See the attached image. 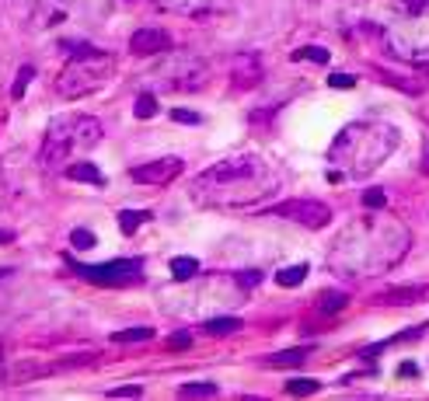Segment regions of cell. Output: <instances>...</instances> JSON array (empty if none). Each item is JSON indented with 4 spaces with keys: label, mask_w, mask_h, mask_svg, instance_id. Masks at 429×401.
<instances>
[{
    "label": "cell",
    "mask_w": 429,
    "mask_h": 401,
    "mask_svg": "<svg viewBox=\"0 0 429 401\" xmlns=\"http://www.w3.org/2000/svg\"><path fill=\"white\" fill-rule=\"evenodd\" d=\"M112 0H39L32 11V28L35 32H56L67 25H98L105 18Z\"/></svg>",
    "instance_id": "7"
},
{
    "label": "cell",
    "mask_w": 429,
    "mask_h": 401,
    "mask_svg": "<svg viewBox=\"0 0 429 401\" xmlns=\"http://www.w3.org/2000/svg\"><path fill=\"white\" fill-rule=\"evenodd\" d=\"M32 77H35V70H32V67H21V70H18V80H14V87H11V94H14V98H21V94H25V87L32 84Z\"/></svg>",
    "instance_id": "28"
},
{
    "label": "cell",
    "mask_w": 429,
    "mask_h": 401,
    "mask_svg": "<svg viewBox=\"0 0 429 401\" xmlns=\"http://www.w3.org/2000/svg\"><path fill=\"white\" fill-rule=\"evenodd\" d=\"M307 273H311L307 265H290V269H279V273H276V282H279V286H301V282L307 280Z\"/></svg>",
    "instance_id": "20"
},
{
    "label": "cell",
    "mask_w": 429,
    "mask_h": 401,
    "mask_svg": "<svg viewBox=\"0 0 429 401\" xmlns=\"http://www.w3.org/2000/svg\"><path fill=\"white\" fill-rule=\"evenodd\" d=\"M182 398H216V384L210 380H196V384H182L178 388Z\"/></svg>",
    "instance_id": "17"
},
{
    "label": "cell",
    "mask_w": 429,
    "mask_h": 401,
    "mask_svg": "<svg viewBox=\"0 0 429 401\" xmlns=\"http://www.w3.org/2000/svg\"><path fill=\"white\" fill-rule=\"evenodd\" d=\"M279 189V171L252 150L227 154L192 182V202L206 209H241L269 199Z\"/></svg>",
    "instance_id": "1"
},
{
    "label": "cell",
    "mask_w": 429,
    "mask_h": 401,
    "mask_svg": "<svg viewBox=\"0 0 429 401\" xmlns=\"http://www.w3.org/2000/svg\"><path fill=\"white\" fill-rule=\"evenodd\" d=\"M0 189H4V178H0Z\"/></svg>",
    "instance_id": "38"
},
{
    "label": "cell",
    "mask_w": 429,
    "mask_h": 401,
    "mask_svg": "<svg viewBox=\"0 0 429 401\" xmlns=\"http://www.w3.org/2000/svg\"><path fill=\"white\" fill-rule=\"evenodd\" d=\"M182 171H185L182 158H157V160H147V164L129 167V178L140 182V185H168Z\"/></svg>",
    "instance_id": "10"
},
{
    "label": "cell",
    "mask_w": 429,
    "mask_h": 401,
    "mask_svg": "<svg viewBox=\"0 0 429 401\" xmlns=\"http://www.w3.org/2000/svg\"><path fill=\"white\" fill-rule=\"evenodd\" d=\"M4 324H7V314H0V331H4Z\"/></svg>",
    "instance_id": "36"
},
{
    "label": "cell",
    "mask_w": 429,
    "mask_h": 401,
    "mask_svg": "<svg viewBox=\"0 0 429 401\" xmlns=\"http://www.w3.org/2000/svg\"><path fill=\"white\" fill-rule=\"evenodd\" d=\"M398 147V129L387 122H349L342 133L332 140L328 160L335 167H342V178H363L370 171H377L391 150Z\"/></svg>",
    "instance_id": "3"
},
{
    "label": "cell",
    "mask_w": 429,
    "mask_h": 401,
    "mask_svg": "<svg viewBox=\"0 0 429 401\" xmlns=\"http://www.w3.org/2000/svg\"><path fill=\"white\" fill-rule=\"evenodd\" d=\"M269 216L294 220V224H303V227H314V231H318V227H328L332 209L318 199H286V202H279V206H272Z\"/></svg>",
    "instance_id": "9"
},
{
    "label": "cell",
    "mask_w": 429,
    "mask_h": 401,
    "mask_svg": "<svg viewBox=\"0 0 429 401\" xmlns=\"http://www.w3.org/2000/svg\"><path fill=\"white\" fill-rule=\"evenodd\" d=\"M147 80L157 87V91H172V94H192V91H203L210 84V67L206 60L192 56V53H172L147 74Z\"/></svg>",
    "instance_id": "6"
},
{
    "label": "cell",
    "mask_w": 429,
    "mask_h": 401,
    "mask_svg": "<svg viewBox=\"0 0 429 401\" xmlns=\"http://www.w3.org/2000/svg\"><path fill=\"white\" fill-rule=\"evenodd\" d=\"M258 80H262V67H258L255 56H234V84L238 87H255Z\"/></svg>",
    "instance_id": "12"
},
{
    "label": "cell",
    "mask_w": 429,
    "mask_h": 401,
    "mask_svg": "<svg viewBox=\"0 0 429 401\" xmlns=\"http://www.w3.org/2000/svg\"><path fill=\"white\" fill-rule=\"evenodd\" d=\"M245 324H241V318H213L206 321V331L210 335H234V331H241Z\"/></svg>",
    "instance_id": "21"
},
{
    "label": "cell",
    "mask_w": 429,
    "mask_h": 401,
    "mask_svg": "<svg viewBox=\"0 0 429 401\" xmlns=\"http://www.w3.org/2000/svg\"><path fill=\"white\" fill-rule=\"evenodd\" d=\"M101 143V122L94 116H60V119L49 122L43 140V167H63V160H70L74 154H84V150H94Z\"/></svg>",
    "instance_id": "4"
},
{
    "label": "cell",
    "mask_w": 429,
    "mask_h": 401,
    "mask_svg": "<svg viewBox=\"0 0 429 401\" xmlns=\"http://www.w3.org/2000/svg\"><path fill=\"white\" fill-rule=\"evenodd\" d=\"M294 60H314V63H321V67H325L332 56H328V49H321V45H303V49L294 53Z\"/></svg>",
    "instance_id": "25"
},
{
    "label": "cell",
    "mask_w": 429,
    "mask_h": 401,
    "mask_svg": "<svg viewBox=\"0 0 429 401\" xmlns=\"http://www.w3.org/2000/svg\"><path fill=\"white\" fill-rule=\"evenodd\" d=\"M147 220H150L147 209H123V213H119V231L129 238V234H136V227L147 224Z\"/></svg>",
    "instance_id": "15"
},
{
    "label": "cell",
    "mask_w": 429,
    "mask_h": 401,
    "mask_svg": "<svg viewBox=\"0 0 429 401\" xmlns=\"http://www.w3.org/2000/svg\"><path fill=\"white\" fill-rule=\"evenodd\" d=\"M150 335H154V328L140 324V328H126V331H116V335H112V342H147Z\"/></svg>",
    "instance_id": "23"
},
{
    "label": "cell",
    "mask_w": 429,
    "mask_h": 401,
    "mask_svg": "<svg viewBox=\"0 0 429 401\" xmlns=\"http://www.w3.org/2000/svg\"><path fill=\"white\" fill-rule=\"evenodd\" d=\"M172 119L174 122H185V126H199V116H196V112H185V109H174Z\"/></svg>",
    "instance_id": "33"
},
{
    "label": "cell",
    "mask_w": 429,
    "mask_h": 401,
    "mask_svg": "<svg viewBox=\"0 0 429 401\" xmlns=\"http://www.w3.org/2000/svg\"><path fill=\"white\" fill-rule=\"evenodd\" d=\"M116 77V56L105 53V49H77L67 67L60 70L56 77V94L67 98V101H77V98H87L94 91H101L108 80Z\"/></svg>",
    "instance_id": "5"
},
{
    "label": "cell",
    "mask_w": 429,
    "mask_h": 401,
    "mask_svg": "<svg viewBox=\"0 0 429 401\" xmlns=\"http://www.w3.org/2000/svg\"><path fill=\"white\" fill-rule=\"evenodd\" d=\"M238 282H241L245 290H252V286L262 282V273H258V269H245V273H238Z\"/></svg>",
    "instance_id": "31"
},
{
    "label": "cell",
    "mask_w": 429,
    "mask_h": 401,
    "mask_svg": "<svg viewBox=\"0 0 429 401\" xmlns=\"http://www.w3.org/2000/svg\"><path fill=\"white\" fill-rule=\"evenodd\" d=\"M67 175H70L74 182H87V185H98V189L105 185L101 171H98V167H94L91 160H84V164H70V167H67Z\"/></svg>",
    "instance_id": "14"
},
{
    "label": "cell",
    "mask_w": 429,
    "mask_h": 401,
    "mask_svg": "<svg viewBox=\"0 0 429 401\" xmlns=\"http://www.w3.org/2000/svg\"><path fill=\"white\" fill-rule=\"evenodd\" d=\"M303 356H307V349H286V353L269 356V360H265V366H301Z\"/></svg>",
    "instance_id": "22"
},
{
    "label": "cell",
    "mask_w": 429,
    "mask_h": 401,
    "mask_svg": "<svg viewBox=\"0 0 429 401\" xmlns=\"http://www.w3.org/2000/svg\"><path fill=\"white\" fill-rule=\"evenodd\" d=\"M4 241H11V231H0V244H4Z\"/></svg>",
    "instance_id": "35"
},
{
    "label": "cell",
    "mask_w": 429,
    "mask_h": 401,
    "mask_svg": "<svg viewBox=\"0 0 429 401\" xmlns=\"http://www.w3.org/2000/svg\"><path fill=\"white\" fill-rule=\"evenodd\" d=\"M196 273H199V262H196V258H189V255H178V258H172V276L178 282L192 280Z\"/></svg>",
    "instance_id": "16"
},
{
    "label": "cell",
    "mask_w": 429,
    "mask_h": 401,
    "mask_svg": "<svg viewBox=\"0 0 429 401\" xmlns=\"http://www.w3.org/2000/svg\"><path fill=\"white\" fill-rule=\"evenodd\" d=\"M426 171H429V158H426Z\"/></svg>",
    "instance_id": "37"
},
{
    "label": "cell",
    "mask_w": 429,
    "mask_h": 401,
    "mask_svg": "<svg viewBox=\"0 0 429 401\" xmlns=\"http://www.w3.org/2000/svg\"><path fill=\"white\" fill-rule=\"evenodd\" d=\"M328 84H332V87H352V84H356V77H352V74H332V77H328Z\"/></svg>",
    "instance_id": "34"
},
{
    "label": "cell",
    "mask_w": 429,
    "mask_h": 401,
    "mask_svg": "<svg viewBox=\"0 0 429 401\" xmlns=\"http://www.w3.org/2000/svg\"><path fill=\"white\" fill-rule=\"evenodd\" d=\"M70 244H74V248H77V251H91V248H94V244H98V238H94V234H91V231H84V227H77V231H74V234H70Z\"/></svg>",
    "instance_id": "26"
},
{
    "label": "cell",
    "mask_w": 429,
    "mask_h": 401,
    "mask_svg": "<svg viewBox=\"0 0 429 401\" xmlns=\"http://www.w3.org/2000/svg\"><path fill=\"white\" fill-rule=\"evenodd\" d=\"M77 276L98 286H129L143 280V262L140 258H116L101 265H77Z\"/></svg>",
    "instance_id": "8"
},
{
    "label": "cell",
    "mask_w": 429,
    "mask_h": 401,
    "mask_svg": "<svg viewBox=\"0 0 429 401\" xmlns=\"http://www.w3.org/2000/svg\"><path fill=\"white\" fill-rule=\"evenodd\" d=\"M363 206H367V209H384L387 192H381V189H367V192H363Z\"/></svg>",
    "instance_id": "29"
},
{
    "label": "cell",
    "mask_w": 429,
    "mask_h": 401,
    "mask_svg": "<svg viewBox=\"0 0 429 401\" xmlns=\"http://www.w3.org/2000/svg\"><path fill=\"white\" fill-rule=\"evenodd\" d=\"M133 112H136V119H154L157 116V98L154 94H140L136 105H133Z\"/></svg>",
    "instance_id": "24"
},
{
    "label": "cell",
    "mask_w": 429,
    "mask_h": 401,
    "mask_svg": "<svg viewBox=\"0 0 429 401\" xmlns=\"http://www.w3.org/2000/svg\"><path fill=\"white\" fill-rule=\"evenodd\" d=\"M394 7H398L401 14H408V18H412V14H429V0H398Z\"/></svg>",
    "instance_id": "27"
},
{
    "label": "cell",
    "mask_w": 429,
    "mask_h": 401,
    "mask_svg": "<svg viewBox=\"0 0 429 401\" xmlns=\"http://www.w3.org/2000/svg\"><path fill=\"white\" fill-rule=\"evenodd\" d=\"M140 395H143L140 384H126V388H112L108 391V398H140Z\"/></svg>",
    "instance_id": "30"
},
{
    "label": "cell",
    "mask_w": 429,
    "mask_h": 401,
    "mask_svg": "<svg viewBox=\"0 0 429 401\" xmlns=\"http://www.w3.org/2000/svg\"><path fill=\"white\" fill-rule=\"evenodd\" d=\"M172 49V35L165 28H136L129 35V53L133 56H157Z\"/></svg>",
    "instance_id": "11"
},
{
    "label": "cell",
    "mask_w": 429,
    "mask_h": 401,
    "mask_svg": "<svg viewBox=\"0 0 429 401\" xmlns=\"http://www.w3.org/2000/svg\"><path fill=\"white\" fill-rule=\"evenodd\" d=\"M426 297V286H391L387 293H381V304H398V307H405V304H416V300H423Z\"/></svg>",
    "instance_id": "13"
},
{
    "label": "cell",
    "mask_w": 429,
    "mask_h": 401,
    "mask_svg": "<svg viewBox=\"0 0 429 401\" xmlns=\"http://www.w3.org/2000/svg\"><path fill=\"white\" fill-rule=\"evenodd\" d=\"M345 304H349L345 293H321L318 311H321V314H339V311H345Z\"/></svg>",
    "instance_id": "18"
},
{
    "label": "cell",
    "mask_w": 429,
    "mask_h": 401,
    "mask_svg": "<svg viewBox=\"0 0 429 401\" xmlns=\"http://www.w3.org/2000/svg\"><path fill=\"white\" fill-rule=\"evenodd\" d=\"M321 391V384L314 380V377H294L290 384H286V395H294V398H301V395H318Z\"/></svg>",
    "instance_id": "19"
},
{
    "label": "cell",
    "mask_w": 429,
    "mask_h": 401,
    "mask_svg": "<svg viewBox=\"0 0 429 401\" xmlns=\"http://www.w3.org/2000/svg\"><path fill=\"white\" fill-rule=\"evenodd\" d=\"M405 251H408V231L391 216L370 213L339 234L328 255V265L339 269L342 276H377L398 265Z\"/></svg>",
    "instance_id": "2"
},
{
    "label": "cell",
    "mask_w": 429,
    "mask_h": 401,
    "mask_svg": "<svg viewBox=\"0 0 429 401\" xmlns=\"http://www.w3.org/2000/svg\"><path fill=\"white\" fill-rule=\"evenodd\" d=\"M192 346V335L189 331H174L172 339H168V349H189Z\"/></svg>",
    "instance_id": "32"
}]
</instances>
